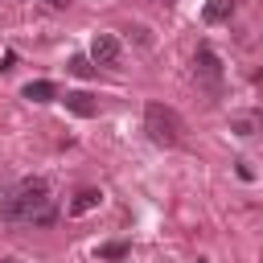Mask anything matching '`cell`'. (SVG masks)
Here are the masks:
<instances>
[{"label": "cell", "instance_id": "obj_9", "mask_svg": "<svg viewBox=\"0 0 263 263\" xmlns=\"http://www.w3.org/2000/svg\"><path fill=\"white\" fill-rule=\"evenodd\" d=\"M210 25H222L234 16V0H205V12H201Z\"/></svg>", "mask_w": 263, "mask_h": 263}, {"label": "cell", "instance_id": "obj_8", "mask_svg": "<svg viewBox=\"0 0 263 263\" xmlns=\"http://www.w3.org/2000/svg\"><path fill=\"white\" fill-rule=\"evenodd\" d=\"M99 201H103V193H99V189H78V193H74V201H70V214H74V218H78V214H90Z\"/></svg>", "mask_w": 263, "mask_h": 263}, {"label": "cell", "instance_id": "obj_11", "mask_svg": "<svg viewBox=\"0 0 263 263\" xmlns=\"http://www.w3.org/2000/svg\"><path fill=\"white\" fill-rule=\"evenodd\" d=\"M127 255V242H107V247H99V259H123Z\"/></svg>", "mask_w": 263, "mask_h": 263}, {"label": "cell", "instance_id": "obj_3", "mask_svg": "<svg viewBox=\"0 0 263 263\" xmlns=\"http://www.w3.org/2000/svg\"><path fill=\"white\" fill-rule=\"evenodd\" d=\"M193 78L205 95H222V58L210 49V45H197V58H193Z\"/></svg>", "mask_w": 263, "mask_h": 263}, {"label": "cell", "instance_id": "obj_13", "mask_svg": "<svg viewBox=\"0 0 263 263\" xmlns=\"http://www.w3.org/2000/svg\"><path fill=\"white\" fill-rule=\"evenodd\" d=\"M45 4H49V8H66L70 0H45Z\"/></svg>", "mask_w": 263, "mask_h": 263}, {"label": "cell", "instance_id": "obj_6", "mask_svg": "<svg viewBox=\"0 0 263 263\" xmlns=\"http://www.w3.org/2000/svg\"><path fill=\"white\" fill-rule=\"evenodd\" d=\"M230 127L238 136H259L263 132V111H238V115H230Z\"/></svg>", "mask_w": 263, "mask_h": 263}, {"label": "cell", "instance_id": "obj_12", "mask_svg": "<svg viewBox=\"0 0 263 263\" xmlns=\"http://www.w3.org/2000/svg\"><path fill=\"white\" fill-rule=\"evenodd\" d=\"M127 33H132V37H136V45H152V33H148V29H144V25H132V29H127Z\"/></svg>", "mask_w": 263, "mask_h": 263}, {"label": "cell", "instance_id": "obj_4", "mask_svg": "<svg viewBox=\"0 0 263 263\" xmlns=\"http://www.w3.org/2000/svg\"><path fill=\"white\" fill-rule=\"evenodd\" d=\"M119 37L115 33H95V41H90V62H99V66H115L119 62Z\"/></svg>", "mask_w": 263, "mask_h": 263}, {"label": "cell", "instance_id": "obj_7", "mask_svg": "<svg viewBox=\"0 0 263 263\" xmlns=\"http://www.w3.org/2000/svg\"><path fill=\"white\" fill-rule=\"evenodd\" d=\"M25 99H29V103H49V99H58V86H53L49 78H37V82L25 86Z\"/></svg>", "mask_w": 263, "mask_h": 263}, {"label": "cell", "instance_id": "obj_10", "mask_svg": "<svg viewBox=\"0 0 263 263\" xmlns=\"http://www.w3.org/2000/svg\"><path fill=\"white\" fill-rule=\"evenodd\" d=\"M70 74H78V78H90L95 74V66H90V58H70V66H66Z\"/></svg>", "mask_w": 263, "mask_h": 263}, {"label": "cell", "instance_id": "obj_2", "mask_svg": "<svg viewBox=\"0 0 263 263\" xmlns=\"http://www.w3.org/2000/svg\"><path fill=\"white\" fill-rule=\"evenodd\" d=\"M144 132H148L152 144L177 148V144L185 140V119H181L173 107H164V103H148V107H144Z\"/></svg>", "mask_w": 263, "mask_h": 263}, {"label": "cell", "instance_id": "obj_1", "mask_svg": "<svg viewBox=\"0 0 263 263\" xmlns=\"http://www.w3.org/2000/svg\"><path fill=\"white\" fill-rule=\"evenodd\" d=\"M0 218H4V222H37V226H49V222L58 218L53 197H49V181H45V177H25V181L0 201Z\"/></svg>", "mask_w": 263, "mask_h": 263}, {"label": "cell", "instance_id": "obj_5", "mask_svg": "<svg viewBox=\"0 0 263 263\" xmlns=\"http://www.w3.org/2000/svg\"><path fill=\"white\" fill-rule=\"evenodd\" d=\"M66 111H74V115H82V119H90V115H99V103H95V95H86V90H66Z\"/></svg>", "mask_w": 263, "mask_h": 263}]
</instances>
